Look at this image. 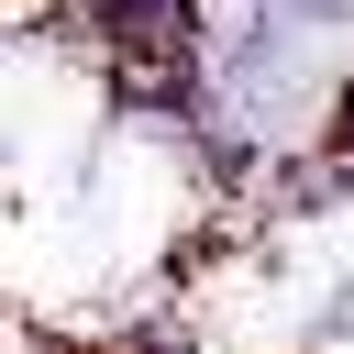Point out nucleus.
Masks as SVG:
<instances>
[{
	"label": "nucleus",
	"instance_id": "1",
	"mask_svg": "<svg viewBox=\"0 0 354 354\" xmlns=\"http://www.w3.org/2000/svg\"><path fill=\"white\" fill-rule=\"evenodd\" d=\"M343 332H354V277H332V288H321V310H310V332H299V343L321 354V343H343Z\"/></svg>",
	"mask_w": 354,
	"mask_h": 354
}]
</instances>
